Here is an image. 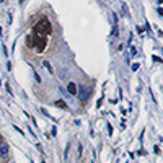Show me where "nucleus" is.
<instances>
[{
	"label": "nucleus",
	"mask_w": 163,
	"mask_h": 163,
	"mask_svg": "<svg viewBox=\"0 0 163 163\" xmlns=\"http://www.w3.org/2000/svg\"><path fill=\"white\" fill-rule=\"evenodd\" d=\"M52 33V25L51 21L47 18H42V20L38 21V25L34 26V34H39V36H47Z\"/></svg>",
	"instance_id": "f257e3e1"
},
{
	"label": "nucleus",
	"mask_w": 163,
	"mask_h": 163,
	"mask_svg": "<svg viewBox=\"0 0 163 163\" xmlns=\"http://www.w3.org/2000/svg\"><path fill=\"white\" fill-rule=\"evenodd\" d=\"M33 39H34V47L38 52H42L46 49V36H39V34H33Z\"/></svg>",
	"instance_id": "f03ea898"
},
{
	"label": "nucleus",
	"mask_w": 163,
	"mask_h": 163,
	"mask_svg": "<svg viewBox=\"0 0 163 163\" xmlns=\"http://www.w3.org/2000/svg\"><path fill=\"white\" fill-rule=\"evenodd\" d=\"M67 92L70 93V95H77V85L73 82H70V83L67 85Z\"/></svg>",
	"instance_id": "7ed1b4c3"
},
{
	"label": "nucleus",
	"mask_w": 163,
	"mask_h": 163,
	"mask_svg": "<svg viewBox=\"0 0 163 163\" xmlns=\"http://www.w3.org/2000/svg\"><path fill=\"white\" fill-rule=\"evenodd\" d=\"M8 153V145L7 143H0V157H5Z\"/></svg>",
	"instance_id": "20e7f679"
},
{
	"label": "nucleus",
	"mask_w": 163,
	"mask_h": 163,
	"mask_svg": "<svg viewBox=\"0 0 163 163\" xmlns=\"http://www.w3.org/2000/svg\"><path fill=\"white\" fill-rule=\"evenodd\" d=\"M26 44H28V47H34V39H33V34H30L28 38H26Z\"/></svg>",
	"instance_id": "39448f33"
},
{
	"label": "nucleus",
	"mask_w": 163,
	"mask_h": 163,
	"mask_svg": "<svg viewBox=\"0 0 163 163\" xmlns=\"http://www.w3.org/2000/svg\"><path fill=\"white\" fill-rule=\"evenodd\" d=\"M42 65L46 67L47 70L51 72V73H54V70H52V67H51V64H49V62H47V61H44V62H42Z\"/></svg>",
	"instance_id": "423d86ee"
},
{
	"label": "nucleus",
	"mask_w": 163,
	"mask_h": 163,
	"mask_svg": "<svg viewBox=\"0 0 163 163\" xmlns=\"http://www.w3.org/2000/svg\"><path fill=\"white\" fill-rule=\"evenodd\" d=\"M56 106H61V108H67V104L64 101H56Z\"/></svg>",
	"instance_id": "0eeeda50"
}]
</instances>
